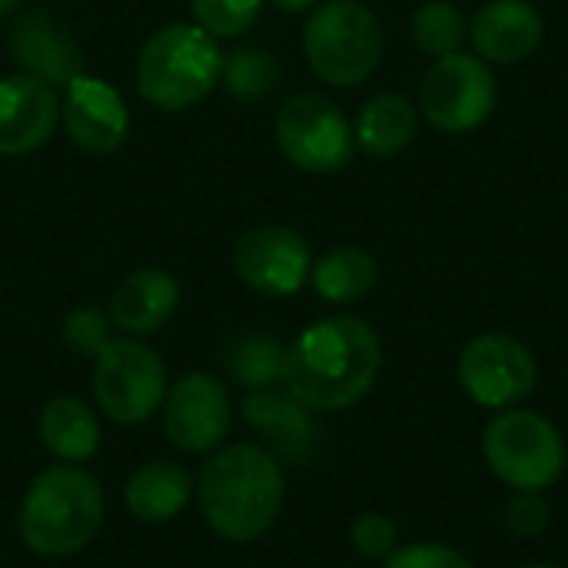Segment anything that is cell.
<instances>
[{"mask_svg":"<svg viewBox=\"0 0 568 568\" xmlns=\"http://www.w3.org/2000/svg\"><path fill=\"white\" fill-rule=\"evenodd\" d=\"M7 50L23 73L50 83L53 90H67L77 77L87 73L80 43L73 40L70 27L50 10L20 13L7 33Z\"/></svg>","mask_w":568,"mask_h":568,"instance_id":"obj_13","label":"cell"},{"mask_svg":"<svg viewBox=\"0 0 568 568\" xmlns=\"http://www.w3.org/2000/svg\"><path fill=\"white\" fill-rule=\"evenodd\" d=\"M416 130H419V116L413 100L403 93H379L366 100V106L359 110L353 136L366 156L389 160L399 156L416 140Z\"/></svg>","mask_w":568,"mask_h":568,"instance_id":"obj_20","label":"cell"},{"mask_svg":"<svg viewBox=\"0 0 568 568\" xmlns=\"http://www.w3.org/2000/svg\"><path fill=\"white\" fill-rule=\"evenodd\" d=\"M413 43L429 53L433 60L439 57H449V53H459L463 43H466V33H469V23L463 17V10L456 3H446V0H433V3H423L413 17Z\"/></svg>","mask_w":568,"mask_h":568,"instance_id":"obj_25","label":"cell"},{"mask_svg":"<svg viewBox=\"0 0 568 568\" xmlns=\"http://www.w3.org/2000/svg\"><path fill=\"white\" fill-rule=\"evenodd\" d=\"M226 369L250 393L273 389L286 376V346L266 333H243L226 349Z\"/></svg>","mask_w":568,"mask_h":568,"instance_id":"obj_24","label":"cell"},{"mask_svg":"<svg viewBox=\"0 0 568 568\" xmlns=\"http://www.w3.org/2000/svg\"><path fill=\"white\" fill-rule=\"evenodd\" d=\"M383 343L359 316H326L286 346L283 386L313 413L356 406L379 379Z\"/></svg>","mask_w":568,"mask_h":568,"instance_id":"obj_1","label":"cell"},{"mask_svg":"<svg viewBox=\"0 0 568 568\" xmlns=\"http://www.w3.org/2000/svg\"><path fill=\"white\" fill-rule=\"evenodd\" d=\"M349 542L353 549L369 559V562H386L399 549V529L389 516L383 513H363L349 526Z\"/></svg>","mask_w":568,"mask_h":568,"instance_id":"obj_28","label":"cell"},{"mask_svg":"<svg viewBox=\"0 0 568 568\" xmlns=\"http://www.w3.org/2000/svg\"><path fill=\"white\" fill-rule=\"evenodd\" d=\"M93 396L120 426L146 423L166 399V366L136 336L110 339L93 359Z\"/></svg>","mask_w":568,"mask_h":568,"instance_id":"obj_7","label":"cell"},{"mask_svg":"<svg viewBox=\"0 0 568 568\" xmlns=\"http://www.w3.org/2000/svg\"><path fill=\"white\" fill-rule=\"evenodd\" d=\"M190 493H193V483H190V473L183 466H176V463H146L126 479L123 503L140 523L160 526V523L176 519L186 509Z\"/></svg>","mask_w":568,"mask_h":568,"instance_id":"obj_19","label":"cell"},{"mask_svg":"<svg viewBox=\"0 0 568 568\" xmlns=\"http://www.w3.org/2000/svg\"><path fill=\"white\" fill-rule=\"evenodd\" d=\"M313 409H306L290 389H253L243 399V419L266 439V453L280 459H303L313 446Z\"/></svg>","mask_w":568,"mask_h":568,"instance_id":"obj_18","label":"cell"},{"mask_svg":"<svg viewBox=\"0 0 568 568\" xmlns=\"http://www.w3.org/2000/svg\"><path fill=\"white\" fill-rule=\"evenodd\" d=\"M230 423H233L230 393L210 373H186L166 389L163 429L176 449L210 453L226 439Z\"/></svg>","mask_w":568,"mask_h":568,"instance_id":"obj_12","label":"cell"},{"mask_svg":"<svg viewBox=\"0 0 568 568\" xmlns=\"http://www.w3.org/2000/svg\"><path fill=\"white\" fill-rule=\"evenodd\" d=\"M276 143L296 170L316 176L339 173L356 153L346 113L323 93H296L280 106Z\"/></svg>","mask_w":568,"mask_h":568,"instance_id":"obj_8","label":"cell"},{"mask_svg":"<svg viewBox=\"0 0 568 568\" xmlns=\"http://www.w3.org/2000/svg\"><path fill=\"white\" fill-rule=\"evenodd\" d=\"M546 23L529 0H489L469 20V37L486 63L529 60L542 43Z\"/></svg>","mask_w":568,"mask_h":568,"instance_id":"obj_16","label":"cell"},{"mask_svg":"<svg viewBox=\"0 0 568 568\" xmlns=\"http://www.w3.org/2000/svg\"><path fill=\"white\" fill-rule=\"evenodd\" d=\"M456 373L463 393L493 413L523 406L539 383V363L532 349L509 333L473 336L459 353Z\"/></svg>","mask_w":568,"mask_h":568,"instance_id":"obj_10","label":"cell"},{"mask_svg":"<svg viewBox=\"0 0 568 568\" xmlns=\"http://www.w3.org/2000/svg\"><path fill=\"white\" fill-rule=\"evenodd\" d=\"M383 568H473V562L456 546H446V542H413V546H399L383 562Z\"/></svg>","mask_w":568,"mask_h":568,"instance_id":"obj_29","label":"cell"},{"mask_svg":"<svg viewBox=\"0 0 568 568\" xmlns=\"http://www.w3.org/2000/svg\"><path fill=\"white\" fill-rule=\"evenodd\" d=\"M60 123V93L30 77L0 80V156H27L40 150Z\"/></svg>","mask_w":568,"mask_h":568,"instance_id":"obj_15","label":"cell"},{"mask_svg":"<svg viewBox=\"0 0 568 568\" xmlns=\"http://www.w3.org/2000/svg\"><path fill=\"white\" fill-rule=\"evenodd\" d=\"M506 526L523 536V539H532V536H542L549 529V503L542 493H516L506 506Z\"/></svg>","mask_w":568,"mask_h":568,"instance_id":"obj_30","label":"cell"},{"mask_svg":"<svg viewBox=\"0 0 568 568\" xmlns=\"http://www.w3.org/2000/svg\"><path fill=\"white\" fill-rule=\"evenodd\" d=\"M110 313L97 310V306H77L67 313L63 320V343L70 353L77 356H87V359H97V353L113 339L110 336Z\"/></svg>","mask_w":568,"mask_h":568,"instance_id":"obj_27","label":"cell"},{"mask_svg":"<svg viewBox=\"0 0 568 568\" xmlns=\"http://www.w3.org/2000/svg\"><path fill=\"white\" fill-rule=\"evenodd\" d=\"M60 123L73 146L90 156H106L126 143L130 110L113 83L83 73L60 97Z\"/></svg>","mask_w":568,"mask_h":568,"instance_id":"obj_14","label":"cell"},{"mask_svg":"<svg viewBox=\"0 0 568 568\" xmlns=\"http://www.w3.org/2000/svg\"><path fill=\"white\" fill-rule=\"evenodd\" d=\"M220 83L240 103H263V100H270L280 90V83H283V63L276 60L273 50L250 43V47L233 50L223 60Z\"/></svg>","mask_w":568,"mask_h":568,"instance_id":"obj_23","label":"cell"},{"mask_svg":"<svg viewBox=\"0 0 568 568\" xmlns=\"http://www.w3.org/2000/svg\"><path fill=\"white\" fill-rule=\"evenodd\" d=\"M270 3L283 13H303V10H313L320 0H270Z\"/></svg>","mask_w":568,"mask_h":568,"instance_id":"obj_31","label":"cell"},{"mask_svg":"<svg viewBox=\"0 0 568 568\" xmlns=\"http://www.w3.org/2000/svg\"><path fill=\"white\" fill-rule=\"evenodd\" d=\"M233 270L263 296H293L313 273V250L293 226L260 223L236 240Z\"/></svg>","mask_w":568,"mask_h":568,"instance_id":"obj_11","label":"cell"},{"mask_svg":"<svg viewBox=\"0 0 568 568\" xmlns=\"http://www.w3.org/2000/svg\"><path fill=\"white\" fill-rule=\"evenodd\" d=\"M103 523V489L80 466L43 469L17 513V532L23 546L47 559H67L90 546Z\"/></svg>","mask_w":568,"mask_h":568,"instance_id":"obj_3","label":"cell"},{"mask_svg":"<svg viewBox=\"0 0 568 568\" xmlns=\"http://www.w3.org/2000/svg\"><path fill=\"white\" fill-rule=\"evenodd\" d=\"M193 23L203 27L210 37H240L246 33L263 10V0H190Z\"/></svg>","mask_w":568,"mask_h":568,"instance_id":"obj_26","label":"cell"},{"mask_svg":"<svg viewBox=\"0 0 568 568\" xmlns=\"http://www.w3.org/2000/svg\"><path fill=\"white\" fill-rule=\"evenodd\" d=\"M310 283L326 303L349 306L379 286V263L363 246H336L320 263H313Z\"/></svg>","mask_w":568,"mask_h":568,"instance_id":"obj_22","label":"cell"},{"mask_svg":"<svg viewBox=\"0 0 568 568\" xmlns=\"http://www.w3.org/2000/svg\"><path fill=\"white\" fill-rule=\"evenodd\" d=\"M386 50L376 13L359 0H326L303 27L310 70L333 87H356L373 77Z\"/></svg>","mask_w":568,"mask_h":568,"instance_id":"obj_6","label":"cell"},{"mask_svg":"<svg viewBox=\"0 0 568 568\" xmlns=\"http://www.w3.org/2000/svg\"><path fill=\"white\" fill-rule=\"evenodd\" d=\"M223 60L226 53L203 27L183 20L166 23L140 47L136 90L150 106L183 113L213 93L223 77Z\"/></svg>","mask_w":568,"mask_h":568,"instance_id":"obj_4","label":"cell"},{"mask_svg":"<svg viewBox=\"0 0 568 568\" xmlns=\"http://www.w3.org/2000/svg\"><path fill=\"white\" fill-rule=\"evenodd\" d=\"M523 568H559V566H552V562H529V566H523Z\"/></svg>","mask_w":568,"mask_h":568,"instance_id":"obj_33","label":"cell"},{"mask_svg":"<svg viewBox=\"0 0 568 568\" xmlns=\"http://www.w3.org/2000/svg\"><path fill=\"white\" fill-rule=\"evenodd\" d=\"M286 496L280 463L250 443L220 449L200 473L206 526L230 542H253L273 529Z\"/></svg>","mask_w":568,"mask_h":568,"instance_id":"obj_2","label":"cell"},{"mask_svg":"<svg viewBox=\"0 0 568 568\" xmlns=\"http://www.w3.org/2000/svg\"><path fill=\"white\" fill-rule=\"evenodd\" d=\"M496 77L479 53H449L433 60L419 83V106L443 133L479 130L496 110Z\"/></svg>","mask_w":568,"mask_h":568,"instance_id":"obj_9","label":"cell"},{"mask_svg":"<svg viewBox=\"0 0 568 568\" xmlns=\"http://www.w3.org/2000/svg\"><path fill=\"white\" fill-rule=\"evenodd\" d=\"M483 459L489 473L513 493H546L562 479L568 453L552 419L513 406L486 423Z\"/></svg>","mask_w":568,"mask_h":568,"instance_id":"obj_5","label":"cell"},{"mask_svg":"<svg viewBox=\"0 0 568 568\" xmlns=\"http://www.w3.org/2000/svg\"><path fill=\"white\" fill-rule=\"evenodd\" d=\"M40 443L60 463H87L100 449V423L93 409L77 396H57L40 409Z\"/></svg>","mask_w":568,"mask_h":568,"instance_id":"obj_21","label":"cell"},{"mask_svg":"<svg viewBox=\"0 0 568 568\" xmlns=\"http://www.w3.org/2000/svg\"><path fill=\"white\" fill-rule=\"evenodd\" d=\"M180 306V283L166 270H136L110 296V323L126 336H153Z\"/></svg>","mask_w":568,"mask_h":568,"instance_id":"obj_17","label":"cell"},{"mask_svg":"<svg viewBox=\"0 0 568 568\" xmlns=\"http://www.w3.org/2000/svg\"><path fill=\"white\" fill-rule=\"evenodd\" d=\"M23 0H0V17H7V13H13L17 7H20Z\"/></svg>","mask_w":568,"mask_h":568,"instance_id":"obj_32","label":"cell"}]
</instances>
